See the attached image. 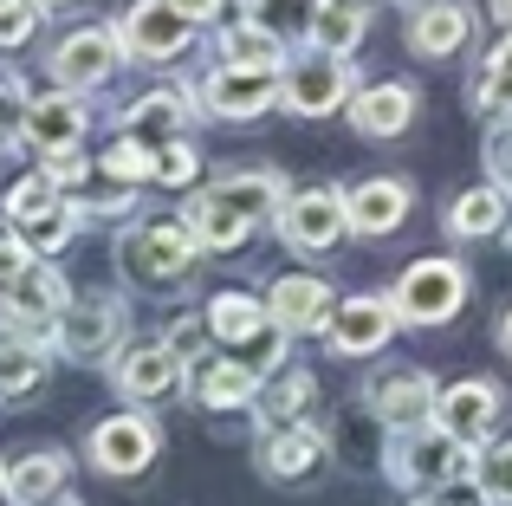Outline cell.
<instances>
[{
	"label": "cell",
	"mask_w": 512,
	"mask_h": 506,
	"mask_svg": "<svg viewBox=\"0 0 512 506\" xmlns=\"http://www.w3.org/2000/svg\"><path fill=\"white\" fill-rule=\"evenodd\" d=\"M383 468H389V481L409 487V494H435V487H454V481H467V474H480V455H474V442L448 435L441 422H428V429H402L396 442H389Z\"/></svg>",
	"instance_id": "cell-1"
},
{
	"label": "cell",
	"mask_w": 512,
	"mask_h": 506,
	"mask_svg": "<svg viewBox=\"0 0 512 506\" xmlns=\"http://www.w3.org/2000/svg\"><path fill=\"white\" fill-rule=\"evenodd\" d=\"M195 234L188 221H130L124 241H117V266L130 273V286L143 292H175L195 273Z\"/></svg>",
	"instance_id": "cell-2"
},
{
	"label": "cell",
	"mask_w": 512,
	"mask_h": 506,
	"mask_svg": "<svg viewBox=\"0 0 512 506\" xmlns=\"http://www.w3.org/2000/svg\"><path fill=\"white\" fill-rule=\"evenodd\" d=\"M65 305H72V292H65V279L52 273L46 260H33L13 286H0V338H26V344H46L52 331H59Z\"/></svg>",
	"instance_id": "cell-3"
},
{
	"label": "cell",
	"mask_w": 512,
	"mask_h": 506,
	"mask_svg": "<svg viewBox=\"0 0 512 506\" xmlns=\"http://www.w3.org/2000/svg\"><path fill=\"white\" fill-rule=\"evenodd\" d=\"M286 91V72H266V65H214L195 85V111L221 117V124H247V117H266Z\"/></svg>",
	"instance_id": "cell-4"
},
{
	"label": "cell",
	"mask_w": 512,
	"mask_h": 506,
	"mask_svg": "<svg viewBox=\"0 0 512 506\" xmlns=\"http://www.w3.org/2000/svg\"><path fill=\"white\" fill-rule=\"evenodd\" d=\"M389 305H396L402 325H448L454 312L467 305V266L454 260H415L409 273L396 279V292H389Z\"/></svg>",
	"instance_id": "cell-5"
},
{
	"label": "cell",
	"mask_w": 512,
	"mask_h": 506,
	"mask_svg": "<svg viewBox=\"0 0 512 506\" xmlns=\"http://www.w3.org/2000/svg\"><path fill=\"white\" fill-rule=\"evenodd\" d=\"M124 59L130 52L117 39V26H78V33H65L52 46V85L59 91H98V85H111V72Z\"/></svg>",
	"instance_id": "cell-6"
},
{
	"label": "cell",
	"mask_w": 512,
	"mask_h": 506,
	"mask_svg": "<svg viewBox=\"0 0 512 506\" xmlns=\"http://www.w3.org/2000/svg\"><path fill=\"white\" fill-rule=\"evenodd\" d=\"M85 455H91V468L111 474V481H137V474L163 455V435H156L150 416H104L98 429H91Z\"/></svg>",
	"instance_id": "cell-7"
},
{
	"label": "cell",
	"mask_w": 512,
	"mask_h": 506,
	"mask_svg": "<svg viewBox=\"0 0 512 506\" xmlns=\"http://www.w3.org/2000/svg\"><path fill=\"white\" fill-rule=\"evenodd\" d=\"M279 234H286L292 253H331L350 234V208L338 189H299L286 195V208H279Z\"/></svg>",
	"instance_id": "cell-8"
},
{
	"label": "cell",
	"mask_w": 512,
	"mask_h": 506,
	"mask_svg": "<svg viewBox=\"0 0 512 506\" xmlns=\"http://www.w3.org/2000/svg\"><path fill=\"white\" fill-rule=\"evenodd\" d=\"M350 98H357V85H350V65L338 59V52H312V59L286 65V91H279V104H286L292 117H331Z\"/></svg>",
	"instance_id": "cell-9"
},
{
	"label": "cell",
	"mask_w": 512,
	"mask_h": 506,
	"mask_svg": "<svg viewBox=\"0 0 512 506\" xmlns=\"http://www.w3.org/2000/svg\"><path fill=\"white\" fill-rule=\"evenodd\" d=\"M52 344H59L72 364H104V357H117V344H124V305H117V299H78V305H65Z\"/></svg>",
	"instance_id": "cell-10"
},
{
	"label": "cell",
	"mask_w": 512,
	"mask_h": 506,
	"mask_svg": "<svg viewBox=\"0 0 512 506\" xmlns=\"http://www.w3.org/2000/svg\"><path fill=\"white\" fill-rule=\"evenodd\" d=\"M117 39H124L130 59L163 65V59H175V52H188V39H195V20H188V13H175L169 0H137V7L117 20Z\"/></svg>",
	"instance_id": "cell-11"
},
{
	"label": "cell",
	"mask_w": 512,
	"mask_h": 506,
	"mask_svg": "<svg viewBox=\"0 0 512 506\" xmlns=\"http://www.w3.org/2000/svg\"><path fill=\"white\" fill-rule=\"evenodd\" d=\"M188 377V357H175V344H130L124 357L111 364V383L130 396V403H169Z\"/></svg>",
	"instance_id": "cell-12"
},
{
	"label": "cell",
	"mask_w": 512,
	"mask_h": 506,
	"mask_svg": "<svg viewBox=\"0 0 512 506\" xmlns=\"http://www.w3.org/2000/svg\"><path fill=\"white\" fill-rule=\"evenodd\" d=\"M500 416H506V390L487 377H461L435 396V422L448 435H461V442H487L500 429Z\"/></svg>",
	"instance_id": "cell-13"
},
{
	"label": "cell",
	"mask_w": 512,
	"mask_h": 506,
	"mask_svg": "<svg viewBox=\"0 0 512 506\" xmlns=\"http://www.w3.org/2000/svg\"><path fill=\"white\" fill-rule=\"evenodd\" d=\"M396 305L389 299H370V292H357V299H344L338 312H331V351L338 357H376L389 338H396Z\"/></svg>",
	"instance_id": "cell-14"
},
{
	"label": "cell",
	"mask_w": 512,
	"mask_h": 506,
	"mask_svg": "<svg viewBox=\"0 0 512 506\" xmlns=\"http://www.w3.org/2000/svg\"><path fill=\"white\" fill-rule=\"evenodd\" d=\"M435 396L441 390H435L428 370H389V377H376L370 409L389 435H402V429H428V422H435Z\"/></svg>",
	"instance_id": "cell-15"
},
{
	"label": "cell",
	"mask_w": 512,
	"mask_h": 506,
	"mask_svg": "<svg viewBox=\"0 0 512 506\" xmlns=\"http://www.w3.org/2000/svg\"><path fill=\"white\" fill-rule=\"evenodd\" d=\"M344 208H350V234L383 241V234H396L402 221H409L415 195H409V182H402V176H370V182H357V189L344 195Z\"/></svg>",
	"instance_id": "cell-16"
},
{
	"label": "cell",
	"mask_w": 512,
	"mask_h": 506,
	"mask_svg": "<svg viewBox=\"0 0 512 506\" xmlns=\"http://www.w3.org/2000/svg\"><path fill=\"white\" fill-rule=\"evenodd\" d=\"M415 111H422V98H415V85H402V78L363 85L357 98H350V124H357V137H370V143L402 137V130L415 124Z\"/></svg>",
	"instance_id": "cell-17"
},
{
	"label": "cell",
	"mask_w": 512,
	"mask_h": 506,
	"mask_svg": "<svg viewBox=\"0 0 512 506\" xmlns=\"http://www.w3.org/2000/svg\"><path fill=\"white\" fill-rule=\"evenodd\" d=\"M260 468H266V481H279V487L312 481V474L325 468V435H318L312 422H292V429H266V442H260Z\"/></svg>",
	"instance_id": "cell-18"
},
{
	"label": "cell",
	"mask_w": 512,
	"mask_h": 506,
	"mask_svg": "<svg viewBox=\"0 0 512 506\" xmlns=\"http://www.w3.org/2000/svg\"><path fill=\"white\" fill-rule=\"evenodd\" d=\"M474 46V7L467 0H435V7L409 13V52L422 59H454Z\"/></svg>",
	"instance_id": "cell-19"
},
{
	"label": "cell",
	"mask_w": 512,
	"mask_h": 506,
	"mask_svg": "<svg viewBox=\"0 0 512 506\" xmlns=\"http://www.w3.org/2000/svg\"><path fill=\"white\" fill-rule=\"evenodd\" d=\"M91 130V111L78 104V91H52V98H39L33 111H26V143H33L39 156H65L78 150Z\"/></svg>",
	"instance_id": "cell-20"
},
{
	"label": "cell",
	"mask_w": 512,
	"mask_h": 506,
	"mask_svg": "<svg viewBox=\"0 0 512 506\" xmlns=\"http://www.w3.org/2000/svg\"><path fill=\"white\" fill-rule=\"evenodd\" d=\"M266 312H273V325H286V331H318V325H331L338 299H331V286L318 273H286V279H273V292H266Z\"/></svg>",
	"instance_id": "cell-21"
},
{
	"label": "cell",
	"mask_w": 512,
	"mask_h": 506,
	"mask_svg": "<svg viewBox=\"0 0 512 506\" xmlns=\"http://www.w3.org/2000/svg\"><path fill=\"white\" fill-rule=\"evenodd\" d=\"M0 481H7V500L13 506H59L65 500V481H72V461H65L59 448H39V455H20Z\"/></svg>",
	"instance_id": "cell-22"
},
{
	"label": "cell",
	"mask_w": 512,
	"mask_h": 506,
	"mask_svg": "<svg viewBox=\"0 0 512 506\" xmlns=\"http://www.w3.org/2000/svg\"><path fill=\"white\" fill-rule=\"evenodd\" d=\"M208 195H221L227 208H240L253 228H260V221H279V208H286V182H279V169H234V176L208 182Z\"/></svg>",
	"instance_id": "cell-23"
},
{
	"label": "cell",
	"mask_w": 512,
	"mask_h": 506,
	"mask_svg": "<svg viewBox=\"0 0 512 506\" xmlns=\"http://www.w3.org/2000/svg\"><path fill=\"white\" fill-rule=\"evenodd\" d=\"M182 221H188V234H195V247H208V253H234V247L253 234V221L240 215V208H227L221 195H208V189L188 195Z\"/></svg>",
	"instance_id": "cell-24"
},
{
	"label": "cell",
	"mask_w": 512,
	"mask_h": 506,
	"mask_svg": "<svg viewBox=\"0 0 512 506\" xmlns=\"http://www.w3.org/2000/svg\"><path fill=\"white\" fill-rule=\"evenodd\" d=\"M512 221V202L500 182H487V189H467L448 202V234L454 241H493V234H506Z\"/></svg>",
	"instance_id": "cell-25"
},
{
	"label": "cell",
	"mask_w": 512,
	"mask_h": 506,
	"mask_svg": "<svg viewBox=\"0 0 512 506\" xmlns=\"http://www.w3.org/2000/svg\"><path fill=\"white\" fill-rule=\"evenodd\" d=\"M195 396H201V409H247V403H260V370L234 364V357H221V364L201 357L195 364Z\"/></svg>",
	"instance_id": "cell-26"
},
{
	"label": "cell",
	"mask_w": 512,
	"mask_h": 506,
	"mask_svg": "<svg viewBox=\"0 0 512 506\" xmlns=\"http://www.w3.org/2000/svg\"><path fill=\"white\" fill-rule=\"evenodd\" d=\"M363 33H370V13H363V0H325L312 20V46L318 52H338V59H350V52L363 46Z\"/></svg>",
	"instance_id": "cell-27"
},
{
	"label": "cell",
	"mask_w": 512,
	"mask_h": 506,
	"mask_svg": "<svg viewBox=\"0 0 512 506\" xmlns=\"http://www.w3.org/2000/svg\"><path fill=\"white\" fill-rule=\"evenodd\" d=\"M46 383V344L0 338V403H26Z\"/></svg>",
	"instance_id": "cell-28"
},
{
	"label": "cell",
	"mask_w": 512,
	"mask_h": 506,
	"mask_svg": "<svg viewBox=\"0 0 512 506\" xmlns=\"http://www.w3.org/2000/svg\"><path fill=\"white\" fill-rule=\"evenodd\" d=\"M221 65H266V72H286V46H279L266 26H253V20H234V26H221Z\"/></svg>",
	"instance_id": "cell-29"
},
{
	"label": "cell",
	"mask_w": 512,
	"mask_h": 506,
	"mask_svg": "<svg viewBox=\"0 0 512 506\" xmlns=\"http://www.w3.org/2000/svg\"><path fill=\"white\" fill-rule=\"evenodd\" d=\"M318 7H325V0H247V20L266 26L279 46H305V39H312Z\"/></svg>",
	"instance_id": "cell-30"
},
{
	"label": "cell",
	"mask_w": 512,
	"mask_h": 506,
	"mask_svg": "<svg viewBox=\"0 0 512 506\" xmlns=\"http://www.w3.org/2000/svg\"><path fill=\"white\" fill-rule=\"evenodd\" d=\"M260 422L266 429H292V422H305V409H312V377L305 370H279L273 390H260Z\"/></svg>",
	"instance_id": "cell-31"
},
{
	"label": "cell",
	"mask_w": 512,
	"mask_h": 506,
	"mask_svg": "<svg viewBox=\"0 0 512 506\" xmlns=\"http://www.w3.org/2000/svg\"><path fill=\"white\" fill-rule=\"evenodd\" d=\"M266 318H273V312H266L253 292H221V299H208V325H214V338H221V344H247Z\"/></svg>",
	"instance_id": "cell-32"
},
{
	"label": "cell",
	"mask_w": 512,
	"mask_h": 506,
	"mask_svg": "<svg viewBox=\"0 0 512 506\" xmlns=\"http://www.w3.org/2000/svg\"><path fill=\"white\" fill-rule=\"evenodd\" d=\"M0 208H7V221H13V228H26V221H39V215H52V208H65V189L46 176V169H39V176L13 182Z\"/></svg>",
	"instance_id": "cell-33"
},
{
	"label": "cell",
	"mask_w": 512,
	"mask_h": 506,
	"mask_svg": "<svg viewBox=\"0 0 512 506\" xmlns=\"http://www.w3.org/2000/svg\"><path fill=\"white\" fill-rule=\"evenodd\" d=\"M13 234H20V241L33 247L39 260H46V253H59V247H65V241H72V234H78V208L65 202V208H52V215L26 221V228H13Z\"/></svg>",
	"instance_id": "cell-34"
},
{
	"label": "cell",
	"mask_w": 512,
	"mask_h": 506,
	"mask_svg": "<svg viewBox=\"0 0 512 506\" xmlns=\"http://www.w3.org/2000/svg\"><path fill=\"white\" fill-rule=\"evenodd\" d=\"M182 117H188V98H182V91H150V98L130 104L124 124H130V130H175Z\"/></svg>",
	"instance_id": "cell-35"
},
{
	"label": "cell",
	"mask_w": 512,
	"mask_h": 506,
	"mask_svg": "<svg viewBox=\"0 0 512 506\" xmlns=\"http://www.w3.org/2000/svg\"><path fill=\"white\" fill-rule=\"evenodd\" d=\"M98 169H104V176H117V182H130V189H137V182H156V150H150V143H111Z\"/></svg>",
	"instance_id": "cell-36"
},
{
	"label": "cell",
	"mask_w": 512,
	"mask_h": 506,
	"mask_svg": "<svg viewBox=\"0 0 512 506\" xmlns=\"http://www.w3.org/2000/svg\"><path fill=\"white\" fill-rule=\"evenodd\" d=\"M26 91H20V78H0V150H13V143L26 137Z\"/></svg>",
	"instance_id": "cell-37"
},
{
	"label": "cell",
	"mask_w": 512,
	"mask_h": 506,
	"mask_svg": "<svg viewBox=\"0 0 512 506\" xmlns=\"http://www.w3.org/2000/svg\"><path fill=\"white\" fill-rule=\"evenodd\" d=\"M286 338H292V331L266 318V325L253 331L247 344H240V351H247V364H253V370H260V377H266V370H279V357H286Z\"/></svg>",
	"instance_id": "cell-38"
},
{
	"label": "cell",
	"mask_w": 512,
	"mask_h": 506,
	"mask_svg": "<svg viewBox=\"0 0 512 506\" xmlns=\"http://www.w3.org/2000/svg\"><path fill=\"white\" fill-rule=\"evenodd\" d=\"M33 26H39V7H33V0H0V52L26 46V39H33Z\"/></svg>",
	"instance_id": "cell-39"
},
{
	"label": "cell",
	"mask_w": 512,
	"mask_h": 506,
	"mask_svg": "<svg viewBox=\"0 0 512 506\" xmlns=\"http://www.w3.org/2000/svg\"><path fill=\"white\" fill-rule=\"evenodd\" d=\"M195 150H188V143H163V150H156V182H163V189H188V182H195Z\"/></svg>",
	"instance_id": "cell-40"
},
{
	"label": "cell",
	"mask_w": 512,
	"mask_h": 506,
	"mask_svg": "<svg viewBox=\"0 0 512 506\" xmlns=\"http://www.w3.org/2000/svg\"><path fill=\"white\" fill-rule=\"evenodd\" d=\"M480 487H487L493 506H512V442H500L487 461H480Z\"/></svg>",
	"instance_id": "cell-41"
},
{
	"label": "cell",
	"mask_w": 512,
	"mask_h": 506,
	"mask_svg": "<svg viewBox=\"0 0 512 506\" xmlns=\"http://www.w3.org/2000/svg\"><path fill=\"white\" fill-rule=\"evenodd\" d=\"M487 169H493V182L512 195V117H500V124H493V137H487Z\"/></svg>",
	"instance_id": "cell-42"
},
{
	"label": "cell",
	"mask_w": 512,
	"mask_h": 506,
	"mask_svg": "<svg viewBox=\"0 0 512 506\" xmlns=\"http://www.w3.org/2000/svg\"><path fill=\"white\" fill-rule=\"evenodd\" d=\"M214 338V325H208V312L201 318H175V331H169V344H175V357H201V344Z\"/></svg>",
	"instance_id": "cell-43"
},
{
	"label": "cell",
	"mask_w": 512,
	"mask_h": 506,
	"mask_svg": "<svg viewBox=\"0 0 512 506\" xmlns=\"http://www.w3.org/2000/svg\"><path fill=\"white\" fill-rule=\"evenodd\" d=\"M33 260H39V253L26 247V241H20V234H13V228L0 234V286H13V279H20V273H26V266H33Z\"/></svg>",
	"instance_id": "cell-44"
},
{
	"label": "cell",
	"mask_w": 512,
	"mask_h": 506,
	"mask_svg": "<svg viewBox=\"0 0 512 506\" xmlns=\"http://www.w3.org/2000/svg\"><path fill=\"white\" fill-rule=\"evenodd\" d=\"M487 72H493V78H500V85H512V33H506V39H500V46H493V52H487Z\"/></svg>",
	"instance_id": "cell-45"
},
{
	"label": "cell",
	"mask_w": 512,
	"mask_h": 506,
	"mask_svg": "<svg viewBox=\"0 0 512 506\" xmlns=\"http://www.w3.org/2000/svg\"><path fill=\"white\" fill-rule=\"evenodd\" d=\"M169 7H175V13H188V20L201 26V20H214V13H221L227 0H169Z\"/></svg>",
	"instance_id": "cell-46"
},
{
	"label": "cell",
	"mask_w": 512,
	"mask_h": 506,
	"mask_svg": "<svg viewBox=\"0 0 512 506\" xmlns=\"http://www.w3.org/2000/svg\"><path fill=\"white\" fill-rule=\"evenodd\" d=\"M493 20H500L506 33H512V0H493Z\"/></svg>",
	"instance_id": "cell-47"
},
{
	"label": "cell",
	"mask_w": 512,
	"mask_h": 506,
	"mask_svg": "<svg viewBox=\"0 0 512 506\" xmlns=\"http://www.w3.org/2000/svg\"><path fill=\"white\" fill-rule=\"evenodd\" d=\"M409 506H454V500H441V494H415Z\"/></svg>",
	"instance_id": "cell-48"
},
{
	"label": "cell",
	"mask_w": 512,
	"mask_h": 506,
	"mask_svg": "<svg viewBox=\"0 0 512 506\" xmlns=\"http://www.w3.org/2000/svg\"><path fill=\"white\" fill-rule=\"evenodd\" d=\"M500 344H506V351H512V312L500 318Z\"/></svg>",
	"instance_id": "cell-49"
},
{
	"label": "cell",
	"mask_w": 512,
	"mask_h": 506,
	"mask_svg": "<svg viewBox=\"0 0 512 506\" xmlns=\"http://www.w3.org/2000/svg\"><path fill=\"white\" fill-rule=\"evenodd\" d=\"M33 7H39V13H52V7H72V0H33Z\"/></svg>",
	"instance_id": "cell-50"
},
{
	"label": "cell",
	"mask_w": 512,
	"mask_h": 506,
	"mask_svg": "<svg viewBox=\"0 0 512 506\" xmlns=\"http://www.w3.org/2000/svg\"><path fill=\"white\" fill-rule=\"evenodd\" d=\"M402 7H409V13H415V7H428V0H402Z\"/></svg>",
	"instance_id": "cell-51"
},
{
	"label": "cell",
	"mask_w": 512,
	"mask_h": 506,
	"mask_svg": "<svg viewBox=\"0 0 512 506\" xmlns=\"http://www.w3.org/2000/svg\"><path fill=\"white\" fill-rule=\"evenodd\" d=\"M506 247H512V221H506Z\"/></svg>",
	"instance_id": "cell-52"
},
{
	"label": "cell",
	"mask_w": 512,
	"mask_h": 506,
	"mask_svg": "<svg viewBox=\"0 0 512 506\" xmlns=\"http://www.w3.org/2000/svg\"><path fill=\"white\" fill-rule=\"evenodd\" d=\"M59 506H78V500H59Z\"/></svg>",
	"instance_id": "cell-53"
},
{
	"label": "cell",
	"mask_w": 512,
	"mask_h": 506,
	"mask_svg": "<svg viewBox=\"0 0 512 506\" xmlns=\"http://www.w3.org/2000/svg\"><path fill=\"white\" fill-rule=\"evenodd\" d=\"M0 494H7V481H0Z\"/></svg>",
	"instance_id": "cell-54"
},
{
	"label": "cell",
	"mask_w": 512,
	"mask_h": 506,
	"mask_svg": "<svg viewBox=\"0 0 512 506\" xmlns=\"http://www.w3.org/2000/svg\"><path fill=\"white\" fill-rule=\"evenodd\" d=\"M363 7H370V0H363Z\"/></svg>",
	"instance_id": "cell-55"
}]
</instances>
